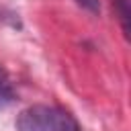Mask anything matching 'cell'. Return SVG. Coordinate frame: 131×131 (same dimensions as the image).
Returning <instances> with one entry per match:
<instances>
[{
	"label": "cell",
	"mask_w": 131,
	"mask_h": 131,
	"mask_svg": "<svg viewBox=\"0 0 131 131\" xmlns=\"http://www.w3.org/2000/svg\"><path fill=\"white\" fill-rule=\"evenodd\" d=\"M16 131H82L78 121L63 108L53 104H33L18 113Z\"/></svg>",
	"instance_id": "obj_1"
},
{
	"label": "cell",
	"mask_w": 131,
	"mask_h": 131,
	"mask_svg": "<svg viewBox=\"0 0 131 131\" xmlns=\"http://www.w3.org/2000/svg\"><path fill=\"white\" fill-rule=\"evenodd\" d=\"M12 100H14V92L10 90L6 78H4V74H2V70H0V108L6 106V104H10Z\"/></svg>",
	"instance_id": "obj_2"
},
{
	"label": "cell",
	"mask_w": 131,
	"mask_h": 131,
	"mask_svg": "<svg viewBox=\"0 0 131 131\" xmlns=\"http://www.w3.org/2000/svg\"><path fill=\"white\" fill-rule=\"evenodd\" d=\"M115 4L119 10V18L123 23V31H125V35H129V4H127V0H115Z\"/></svg>",
	"instance_id": "obj_3"
},
{
	"label": "cell",
	"mask_w": 131,
	"mask_h": 131,
	"mask_svg": "<svg viewBox=\"0 0 131 131\" xmlns=\"http://www.w3.org/2000/svg\"><path fill=\"white\" fill-rule=\"evenodd\" d=\"M76 4H80L84 10H88L92 14H98L100 12V0H76Z\"/></svg>",
	"instance_id": "obj_4"
}]
</instances>
